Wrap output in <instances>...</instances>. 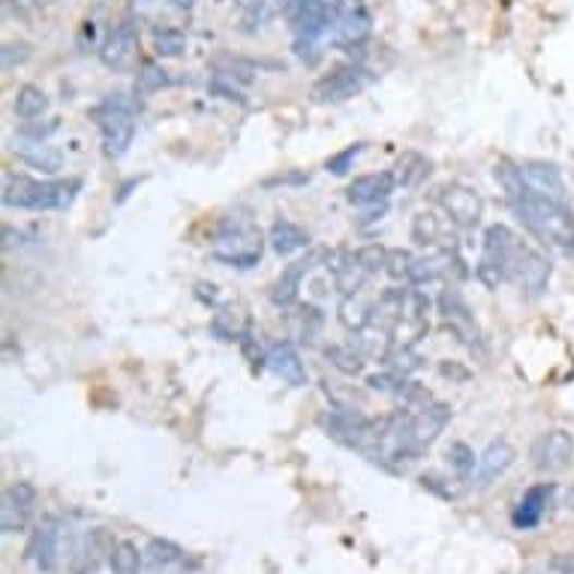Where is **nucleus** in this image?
Segmentation results:
<instances>
[{"label":"nucleus","mask_w":574,"mask_h":574,"mask_svg":"<svg viewBox=\"0 0 574 574\" xmlns=\"http://www.w3.org/2000/svg\"><path fill=\"white\" fill-rule=\"evenodd\" d=\"M437 202L442 205V211L449 214V220L461 229H473L478 220H481V211H485V202L478 196L473 187L466 183L449 181L437 187Z\"/></svg>","instance_id":"obj_8"},{"label":"nucleus","mask_w":574,"mask_h":574,"mask_svg":"<svg viewBox=\"0 0 574 574\" xmlns=\"http://www.w3.org/2000/svg\"><path fill=\"white\" fill-rule=\"evenodd\" d=\"M280 13H286V0H247L244 13H241V34H259L277 19Z\"/></svg>","instance_id":"obj_23"},{"label":"nucleus","mask_w":574,"mask_h":574,"mask_svg":"<svg viewBox=\"0 0 574 574\" xmlns=\"http://www.w3.org/2000/svg\"><path fill=\"white\" fill-rule=\"evenodd\" d=\"M367 37H370V15H367L364 7H352V10H343L337 15L334 31H331L334 46L349 49V46H361Z\"/></svg>","instance_id":"obj_20"},{"label":"nucleus","mask_w":574,"mask_h":574,"mask_svg":"<svg viewBox=\"0 0 574 574\" xmlns=\"http://www.w3.org/2000/svg\"><path fill=\"white\" fill-rule=\"evenodd\" d=\"M514 457H517V452H514V445L509 440H493L485 449V452L478 454V469H476V488L485 490L490 488L497 478H502L509 469H512Z\"/></svg>","instance_id":"obj_15"},{"label":"nucleus","mask_w":574,"mask_h":574,"mask_svg":"<svg viewBox=\"0 0 574 574\" xmlns=\"http://www.w3.org/2000/svg\"><path fill=\"white\" fill-rule=\"evenodd\" d=\"M517 244H521V241L514 238V232L509 226H502V223L488 226V232H485V247H481V259H478L476 265V277L481 286L497 289L502 280H509Z\"/></svg>","instance_id":"obj_5"},{"label":"nucleus","mask_w":574,"mask_h":574,"mask_svg":"<svg viewBox=\"0 0 574 574\" xmlns=\"http://www.w3.org/2000/svg\"><path fill=\"white\" fill-rule=\"evenodd\" d=\"M27 58H31V49H27L25 43H7V46L0 49V61H3V70L22 67Z\"/></svg>","instance_id":"obj_40"},{"label":"nucleus","mask_w":574,"mask_h":574,"mask_svg":"<svg viewBox=\"0 0 574 574\" xmlns=\"http://www.w3.org/2000/svg\"><path fill=\"white\" fill-rule=\"evenodd\" d=\"M262 253H265V235L256 223L241 217H226L211 238V256L232 268H253Z\"/></svg>","instance_id":"obj_3"},{"label":"nucleus","mask_w":574,"mask_h":574,"mask_svg":"<svg viewBox=\"0 0 574 574\" xmlns=\"http://www.w3.org/2000/svg\"><path fill=\"white\" fill-rule=\"evenodd\" d=\"M61 557V529L55 521H46L34 529V536L27 541V560L37 562L39 572H55Z\"/></svg>","instance_id":"obj_17"},{"label":"nucleus","mask_w":574,"mask_h":574,"mask_svg":"<svg viewBox=\"0 0 574 574\" xmlns=\"http://www.w3.org/2000/svg\"><path fill=\"white\" fill-rule=\"evenodd\" d=\"M416 265V256L404 250V247H397V250H388V259H385V274L392 277V280H409V271Z\"/></svg>","instance_id":"obj_36"},{"label":"nucleus","mask_w":574,"mask_h":574,"mask_svg":"<svg viewBox=\"0 0 574 574\" xmlns=\"http://www.w3.org/2000/svg\"><path fill=\"white\" fill-rule=\"evenodd\" d=\"M82 190L79 178L70 181H37L27 175H7L3 181V205L25 211H67Z\"/></svg>","instance_id":"obj_2"},{"label":"nucleus","mask_w":574,"mask_h":574,"mask_svg":"<svg viewBox=\"0 0 574 574\" xmlns=\"http://www.w3.org/2000/svg\"><path fill=\"white\" fill-rule=\"evenodd\" d=\"M15 154H19V159L25 166L46 171V175H55V171L63 169V154L55 151L51 145H46V142H25V145L15 147Z\"/></svg>","instance_id":"obj_26"},{"label":"nucleus","mask_w":574,"mask_h":574,"mask_svg":"<svg viewBox=\"0 0 574 574\" xmlns=\"http://www.w3.org/2000/svg\"><path fill=\"white\" fill-rule=\"evenodd\" d=\"M94 121L103 135V154L121 159L135 139V103L123 94H111L94 109Z\"/></svg>","instance_id":"obj_4"},{"label":"nucleus","mask_w":574,"mask_h":574,"mask_svg":"<svg viewBox=\"0 0 574 574\" xmlns=\"http://www.w3.org/2000/svg\"><path fill=\"white\" fill-rule=\"evenodd\" d=\"M550 262L545 253H538L536 247L529 244H517L512 259V274H509V280H514V286L526 295V298H538V295H545L550 283Z\"/></svg>","instance_id":"obj_6"},{"label":"nucleus","mask_w":574,"mask_h":574,"mask_svg":"<svg viewBox=\"0 0 574 574\" xmlns=\"http://www.w3.org/2000/svg\"><path fill=\"white\" fill-rule=\"evenodd\" d=\"M553 497H557V488L545 481V485H533L529 490H524V497L517 500L512 512V524L514 529H521V533H529V529H536L545 517L553 509Z\"/></svg>","instance_id":"obj_13"},{"label":"nucleus","mask_w":574,"mask_h":574,"mask_svg":"<svg viewBox=\"0 0 574 574\" xmlns=\"http://www.w3.org/2000/svg\"><path fill=\"white\" fill-rule=\"evenodd\" d=\"M325 358L331 361V367L340 370L343 376H361V373H364L367 355L361 352V349H355V346H340V343L325 346Z\"/></svg>","instance_id":"obj_29"},{"label":"nucleus","mask_w":574,"mask_h":574,"mask_svg":"<svg viewBox=\"0 0 574 574\" xmlns=\"http://www.w3.org/2000/svg\"><path fill=\"white\" fill-rule=\"evenodd\" d=\"M445 457H449V466H452V473L457 476V481H476L478 457L466 442H452Z\"/></svg>","instance_id":"obj_30"},{"label":"nucleus","mask_w":574,"mask_h":574,"mask_svg":"<svg viewBox=\"0 0 574 574\" xmlns=\"http://www.w3.org/2000/svg\"><path fill=\"white\" fill-rule=\"evenodd\" d=\"M34 3H37V7H46V3H51V0H34Z\"/></svg>","instance_id":"obj_45"},{"label":"nucleus","mask_w":574,"mask_h":574,"mask_svg":"<svg viewBox=\"0 0 574 574\" xmlns=\"http://www.w3.org/2000/svg\"><path fill=\"white\" fill-rule=\"evenodd\" d=\"M373 307L376 304L367 298L364 289H361V292L343 295L340 307H337V316H340L343 328L352 331V334L364 331L367 325H370V319H373Z\"/></svg>","instance_id":"obj_25"},{"label":"nucleus","mask_w":574,"mask_h":574,"mask_svg":"<svg viewBox=\"0 0 574 574\" xmlns=\"http://www.w3.org/2000/svg\"><path fill=\"white\" fill-rule=\"evenodd\" d=\"M550 572L553 574H574V553H560L550 560Z\"/></svg>","instance_id":"obj_43"},{"label":"nucleus","mask_w":574,"mask_h":574,"mask_svg":"<svg viewBox=\"0 0 574 574\" xmlns=\"http://www.w3.org/2000/svg\"><path fill=\"white\" fill-rule=\"evenodd\" d=\"M355 256L361 259V265H364L370 274H379V271H385L388 250H385L382 244H367V247H358V250H355Z\"/></svg>","instance_id":"obj_39"},{"label":"nucleus","mask_w":574,"mask_h":574,"mask_svg":"<svg viewBox=\"0 0 574 574\" xmlns=\"http://www.w3.org/2000/svg\"><path fill=\"white\" fill-rule=\"evenodd\" d=\"M331 274H334V283H337V289L340 295H352L361 292L364 289V283L373 277L370 271L361 265V259L355 256V253H334V265H328Z\"/></svg>","instance_id":"obj_21"},{"label":"nucleus","mask_w":574,"mask_h":574,"mask_svg":"<svg viewBox=\"0 0 574 574\" xmlns=\"http://www.w3.org/2000/svg\"><path fill=\"white\" fill-rule=\"evenodd\" d=\"M142 553H145V565H151V569H169L183 560V550L166 538H151Z\"/></svg>","instance_id":"obj_31"},{"label":"nucleus","mask_w":574,"mask_h":574,"mask_svg":"<svg viewBox=\"0 0 574 574\" xmlns=\"http://www.w3.org/2000/svg\"><path fill=\"white\" fill-rule=\"evenodd\" d=\"M505 199H509V205L517 214V220L524 223L538 241L557 247V250H565V253L574 250V214L569 211V205L536 196L526 187Z\"/></svg>","instance_id":"obj_1"},{"label":"nucleus","mask_w":574,"mask_h":574,"mask_svg":"<svg viewBox=\"0 0 574 574\" xmlns=\"http://www.w3.org/2000/svg\"><path fill=\"white\" fill-rule=\"evenodd\" d=\"M139 51V25L135 19H123L121 25L111 27V34L99 49V58L109 70H130Z\"/></svg>","instance_id":"obj_12"},{"label":"nucleus","mask_w":574,"mask_h":574,"mask_svg":"<svg viewBox=\"0 0 574 574\" xmlns=\"http://www.w3.org/2000/svg\"><path fill=\"white\" fill-rule=\"evenodd\" d=\"M169 85H171L169 73L159 70V67H154V63L142 67V73L135 79V91H139V94H157V91H163V87Z\"/></svg>","instance_id":"obj_35"},{"label":"nucleus","mask_w":574,"mask_h":574,"mask_svg":"<svg viewBox=\"0 0 574 574\" xmlns=\"http://www.w3.org/2000/svg\"><path fill=\"white\" fill-rule=\"evenodd\" d=\"M211 331L220 337V340H238L244 334V313L232 310V307H223L211 319Z\"/></svg>","instance_id":"obj_32"},{"label":"nucleus","mask_w":574,"mask_h":574,"mask_svg":"<svg viewBox=\"0 0 574 574\" xmlns=\"http://www.w3.org/2000/svg\"><path fill=\"white\" fill-rule=\"evenodd\" d=\"M529 461H533L538 473H550V476L569 469L574 461V437L562 428L538 433L533 445H529Z\"/></svg>","instance_id":"obj_7"},{"label":"nucleus","mask_w":574,"mask_h":574,"mask_svg":"<svg viewBox=\"0 0 574 574\" xmlns=\"http://www.w3.org/2000/svg\"><path fill=\"white\" fill-rule=\"evenodd\" d=\"M37 505V488L27 485V481H15L10 488L3 490L0 497V529L10 536V533H22L31 524V514Z\"/></svg>","instance_id":"obj_9"},{"label":"nucleus","mask_w":574,"mask_h":574,"mask_svg":"<svg viewBox=\"0 0 574 574\" xmlns=\"http://www.w3.org/2000/svg\"><path fill=\"white\" fill-rule=\"evenodd\" d=\"M145 553H139L133 541H118L111 550V574H139Z\"/></svg>","instance_id":"obj_33"},{"label":"nucleus","mask_w":574,"mask_h":574,"mask_svg":"<svg viewBox=\"0 0 574 574\" xmlns=\"http://www.w3.org/2000/svg\"><path fill=\"white\" fill-rule=\"evenodd\" d=\"M412 421H409V428H412V442H416L418 449L424 452L428 445L440 440V433L445 430V424L452 421V406L449 404H424L416 412H409Z\"/></svg>","instance_id":"obj_14"},{"label":"nucleus","mask_w":574,"mask_h":574,"mask_svg":"<svg viewBox=\"0 0 574 574\" xmlns=\"http://www.w3.org/2000/svg\"><path fill=\"white\" fill-rule=\"evenodd\" d=\"M55 130H58V121H27L25 127L19 130V135H22V142H46Z\"/></svg>","instance_id":"obj_41"},{"label":"nucleus","mask_w":574,"mask_h":574,"mask_svg":"<svg viewBox=\"0 0 574 574\" xmlns=\"http://www.w3.org/2000/svg\"><path fill=\"white\" fill-rule=\"evenodd\" d=\"M430 175V163L428 157H421L418 151H406L404 157L397 159L394 166V181L400 187H418Z\"/></svg>","instance_id":"obj_28"},{"label":"nucleus","mask_w":574,"mask_h":574,"mask_svg":"<svg viewBox=\"0 0 574 574\" xmlns=\"http://www.w3.org/2000/svg\"><path fill=\"white\" fill-rule=\"evenodd\" d=\"M440 313H442V319H445V325L457 334V340L469 343V346L478 340L476 319H473V313H469V307L464 304V298L454 292V289L442 292Z\"/></svg>","instance_id":"obj_19"},{"label":"nucleus","mask_w":574,"mask_h":574,"mask_svg":"<svg viewBox=\"0 0 574 574\" xmlns=\"http://www.w3.org/2000/svg\"><path fill=\"white\" fill-rule=\"evenodd\" d=\"M370 85V73L364 67H340L325 79H319L313 87V97L316 103H346V99L358 97L364 87Z\"/></svg>","instance_id":"obj_10"},{"label":"nucleus","mask_w":574,"mask_h":574,"mask_svg":"<svg viewBox=\"0 0 574 574\" xmlns=\"http://www.w3.org/2000/svg\"><path fill=\"white\" fill-rule=\"evenodd\" d=\"M517 169H521V178H524V187L529 193L550 199V202H560V205L569 202V183L553 163L529 159V163H521Z\"/></svg>","instance_id":"obj_11"},{"label":"nucleus","mask_w":574,"mask_h":574,"mask_svg":"<svg viewBox=\"0 0 574 574\" xmlns=\"http://www.w3.org/2000/svg\"><path fill=\"white\" fill-rule=\"evenodd\" d=\"M268 241H271V250H274L277 256H292L298 250L310 247V235L292 220H274V226H271L268 232Z\"/></svg>","instance_id":"obj_24"},{"label":"nucleus","mask_w":574,"mask_h":574,"mask_svg":"<svg viewBox=\"0 0 574 574\" xmlns=\"http://www.w3.org/2000/svg\"><path fill=\"white\" fill-rule=\"evenodd\" d=\"M310 268H313L310 259H298L292 265H286L280 277H277V283H274V289H271V301L277 307L295 304V298L301 292V283L310 274Z\"/></svg>","instance_id":"obj_22"},{"label":"nucleus","mask_w":574,"mask_h":574,"mask_svg":"<svg viewBox=\"0 0 574 574\" xmlns=\"http://www.w3.org/2000/svg\"><path fill=\"white\" fill-rule=\"evenodd\" d=\"M171 7H175V10H181V13H190V10L196 7V0H171Z\"/></svg>","instance_id":"obj_44"},{"label":"nucleus","mask_w":574,"mask_h":574,"mask_svg":"<svg viewBox=\"0 0 574 574\" xmlns=\"http://www.w3.org/2000/svg\"><path fill=\"white\" fill-rule=\"evenodd\" d=\"M130 7H133L135 19H154L166 7V0H130Z\"/></svg>","instance_id":"obj_42"},{"label":"nucleus","mask_w":574,"mask_h":574,"mask_svg":"<svg viewBox=\"0 0 574 574\" xmlns=\"http://www.w3.org/2000/svg\"><path fill=\"white\" fill-rule=\"evenodd\" d=\"M13 109L22 121H37V118H43V115L49 111V97H46V91H43V87L22 85L19 91H15Z\"/></svg>","instance_id":"obj_27"},{"label":"nucleus","mask_w":574,"mask_h":574,"mask_svg":"<svg viewBox=\"0 0 574 574\" xmlns=\"http://www.w3.org/2000/svg\"><path fill=\"white\" fill-rule=\"evenodd\" d=\"M265 364L277 379H283L286 385H307V367L301 361V355L295 349L292 343H277V346H271L268 355H265Z\"/></svg>","instance_id":"obj_18"},{"label":"nucleus","mask_w":574,"mask_h":574,"mask_svg":"<svg viewBox=\"0 0 574 574\" xmlns=\"http://www.w3.org/2000/svg\"><path fill=\"white\" fill-rule=\"evenodd\" d=\"M187 46V39H183L181 31H157V37H154V51H157L159 58H178Z\"/></svg>","instance_id":"obj_37"},{"label":"nucleus","mask_w":574,"mask_h":574,"mask_svg":"<svg viewBox=\"0 0 574 574\" xmlns=\"http://www.w3.org/2000/svg\"><path fill=\"white\" fill-rule=\"evenodd\" d=\"M394 187V171H373V175H358L349 190H346V199L352 205H385V199L392 196Z\"/></svg>","instance_id":"obj_16"},{"label":"nucleus","mask_w":574,"mask_h":574,"mask_svg":"<svg viewBox=\"0 0 574 574\" xmlns=\"http://www.w3.org/2000/svg\"><path fill=\"white\" fill-rule=\"evenodd\" d=\"M361 154H364V142H355V145L343 147L340 154H334V157L325 163V169H328L331 175H346V171L352 169V163L361 157Z\"/></svg>","instance_id":"obj_38"},{"label":"nucleus","mask_w":574,"mask_h":574,"mask_svg":"<svg viewBox=\"0 0 574 574\" xmlns=\"http://www.w3.org/2000/svg\"><path fill=\"white\" fill-rule=\"evenodd\" d=\"M412 238L421 247H437L442 241V223L433 211H421L412 220Z\"/></svg>","instance_id":"obj_34"}]
</instances>
